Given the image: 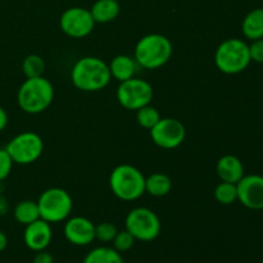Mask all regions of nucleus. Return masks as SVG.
I'll return each mask as SVG.
<instances>
[{
    "label": "nucleus",
    "instance_id": "f257e3e1",
    "mask_svg": "<svg viewBox=\"0 0 263 263\" xmlns=\"http://www.w3.org/2000/svg\"><path fill=\"white\" fill-rule=\"evenodd\" d=\"M110 79L109 66L98 57H84L71 69L72 84L85 92L100 91L108 86Z\"/></svg>",
    "mask_w": 263,
    "mask_h": 263
},
{
    "label": "nucleus",
    "instance_id": "f03ea898",
    "mask_svg": "<svg viewBox=\"0 0 263 263\" xmlns=\"http://www.w3.org/2000/svg\"><path fill=\"white\" fill-rule=\"evenodd\" d=\"M54 100V87L44 76L26 79L17 92V103L21 109L28 115H39L51 105Z\"/></svg>",
    "mask_w": 263,
    "mask_h": 263
},
{
    "label": "nucleus",
    "instance_id": "7ed1b4c3",
    "mask_svg": "<svg viewBox=\"0 0 263 263\" xmlns=\"http://www.w3.org/2000/svg\"><path fill=\"white\" fill-rule=\"evenodd\" d=\"M172 57V43L161 33H149L138 41L134 51L138 66L145 69H158Z\"/></svg>",
    "mask_w": 263,
    "mask_h": 263
},
{
    "label": "nucleus",
    "instance_id": "20e7f679",
    "mask_svg": "<svg viewBox=\"0 0 263 263\" xmlns=\"http://www.w3.org/2000/svg\"><path fill=\"white\" fill-rule=\"evenodd\" d=\"M109 187L118 199L133 202L145 193V176L131 164H120L110 172Z\"/></svg>",
    "mask_w": 263,
    "mask_h": 263
},
{
    "label": "nucleus",
    "instance_id": "39448f33",
    "mask_svg": "<svg viewBox=\"0 0 263 263\" xmlns=\"http://www.w3.org/2000/svg\"><path fill=\"white\" fill-rule=\"evenodd\" d=\"M249 45L240 39H228L217 46L215 64L225 74H238L246 71L251 64Z\"/></svg>",
    "mask_w": 263,
    "mask_h": 263
},
{
    "label": "nucleus",
    "instance_id": "423d86ee",
    "mask_svg": "<svg viewBox=\"0 0 263 263\" xmlns=\"http://www.w3.org/2000/svg\"><path fill=\"white\" fill-rule=\"evenodd\" d=\"M37 205L40 218L49 223H58L69 217L73 208V200L67 190L50 187L41 193Z\"/></svg>",
    "mask_w": 263,
    "mask_h": 263
},
{
    "label": "nucleus",
    "instance_id": "0eeeda50",
    "mask_svg": "<svg viewBox=\"0 0 263 263\" xmlns=\"http://www.w3.org/2000/svg\"><path fill=\"white\" fill-rule=\"evenodd\" d=\"M125 228L135 240L153 241L161 234V220L154 211L146 207H136L127 213Z\"/></svg>",
    "mask_w": 263,
    "mask_h": 263
},
{
    "label": "nucleus",
    "instance_id": "6e6552de",
    "mask_svg": "<svg viewBox=\"0 0 263 263\" xmlns=\"http://www.w3.org/2000/svg\"><path fill=\"white\" fill-rule=\"evenodd\" d=\"M14 163L31 164L37 161L44 152V141L39 134L25 131L15 135L5 146Z\"/></svg>",
    "mask_w": 263,
    "mask_h": 263
},
{
    "label": "nucleus",
    "instance_id": "1a4fd4ad",
    "mask_svg": "<svg viewBox=\"0 0 263 263\" xmlns=\"http://www.w3.org/2000/svg\"><path fill=\"white\" fill-rule=\"evenodd\" d=\"M153 95V86L148 81L138 77L120 82L116 91L118 103L128 110H138L151 104Z\"/></svg>",
    "mask_w": 263,
    "mask_h": 263
},
{
    "label": "nucleus",
    "instance_id": "9d476101",
    "mask_svg": "<svg viewBox=\"0 0 263 263\" xmlns=\"http://www.w3.org/2000/svg\"><path fill=\"white\" fill-rule=\"evenodd\" d=\"M61 30L67 36L82 39L90 35L95 27V21L90 9L82 7H72L64 10L59 18Z\"/></svg>",
    "mask_w": 263,
    "mask_h": 263
},
{
    "label": "nucleus",
    "instance_id": "9b49d317",
    "mask_svg": "<svg viewBox=\"0 0 263 263\" xmlns=\"http://www.w3.org/2000/svg\"><path fill=\"white\" fill-rule=\"evenodd\" d=\"M151 138L157 146L162 149H175L181 145L186 136V128L181 121L164 117L157 122L151 130Z\"/></svg>",
    "mask_w": 263,
    "mask_h": 263
},
{
    "label": "nucleus",
    "instance_id": "f8f14e48",
    "mask_svg": "<svg viewBox=\"0 0 263 263\" xmlns=\"http://www.w3.org/2000/svg\"><path fill=\"white\" fill-rule=\"evenodd\" d=\"M238 200L248 210H263V176L261 175H244L236 184Z\"/></svg>",
    "mask_w": 263,
    "mask_h": 263
},
{
    "label": "nucleus",
    "instance_id": "ddd939ff",
    "mask_svg": "<svg viewBox=\"0 0 263 263\" xmlns=\"http://www.w3.org/2000/svg\"><path fill=\"white\" fill-rule=\"evenodd\" d=\"M64 238L76 247H86L95 240V225L86 217L67 218L63 228Z\"/></svg>",
    "mask_w": 263,
    "mask_h": 263
},
{
    "label": "nucleus",
    "instance_id": "4468645a",
    "mask_svg": "<svg viewBox=\"0 0 263 263\" xmlns=\"http://www.w3.org/2000/svg\"><path fill=\"white\" fill-rule=\"evenodd\" d=\"M51 239H53V230L50 223L43 218H39L26 226L23 233V241L26 247L33 252L45 251L51 243Z\"/></svg>",
    "mask_w": 263,
    "mask_h": 263
},
{
    "label": "nucleus",
    "instance_id": "2eb2a0df",
    "mask_svg": "<svg viewBox=\"0 0 263 263\" xmlns=\"http://www.w3.org/2000/svg\"><path fill=\"white\" fill-rule=\"evenodd\" d=\"M218 177L221 181L231 182V184H238L244 176V166L243 162L233 154H226L221 157L216 166Z\"/></svg>",
    "mask_w": 263,
    "mask_h": 263
},
{
    "label": "nucleus",
    "instance_id": "dca6fc26",
    "mask_svg": "<svg viewBox=\"0 0 263 263\" xmlns=\"http://www.w3.org/2000/svg\"><path fill=\"white\" fill-rule=\"evenodd\" d=\"M108 66H109L112 79L117 80L118 82H122L135 77L138 63L133 57L120 54V55H116Z\"/></svg>",
    "mask_w": 263,
    "mask_h": 263
},
{
    "label": "nucleus",
    "instance_id": "f3484780",
    "mask_svg": "<svg viewBox=\"0 0 263 263\" xmlns=\"http://www.w3.org/2000/svg\"><path fill=\"white\" fill-rule=\"evenodd\" d=\"M121 12L117 0H97L90 8L95 23H109L118 17Z\"/></svg>",
    "mask_w": 263,
    "mask_h": 263
},
{
    "label": "nucleus",
    "instance_id": "a211bd4d",
    "mask_svg": "<svg viewBox=\"0 0 263 263\" xmlns=\"http://www.w3.org/2000/svg\"><path fill=\"white\" fill-rule=\"evenodd\" d=\"M241 31L251 41L263 37V8H256L244 17Z\"/></svg>",
    "mask_w": 263,
    "mask_h": 263
},
{
    "label": "nucleus",
    "instance_id": "6ab92c4d",
    "mask_svg": "<svg viewBox=\"0 0 263 263\" xmlns=\"http://www.w3.org/2000/svg\"><path fill=\"white\" fill-rule=\"evenodd\" d=\"M172 189V180L168 175L156 172L151 176L145 177V193L151 194L152 197L162 198L170 194Z\"/></svg>",
    "mask_w": 263,
    "mask_h": 263
},
{
    "label": "nucleus",
    "instance_id": "aec40b11",
    "mask_svg": "<svg viewBox=\"0 0 263 263\" xmlns=\"http://www.w3.org/2000/svg\"><path fill=\"white\" fill-rule=\"evenodd\" d=\"M13 217L18 223L25 226L39 220L40 212H39L37 202H33V200H22V202H20L13 210Z\"/></svg>",
    "mask_w": 263,
    "mask_h": 263
},
{
    "label": "nucleus",
    "instance_id": "412c9836",
    "mask_svg": "<svg viewBox=\"0 0 263 263\" xmlns=\"http://www.w3.org/2000/svg\"><path fill=\"white\" fill-rule=\"evenodd\" d=\"M82 263H123V258L115 248L98 247L86 254Z\"/></svg>",
    "mask_w": 263,
    "mask_h": 263
},
{
    "label": "nucleus",
    "instance_id": "4be33fe9",
    "mask_svg": "<svg viewBox=\"0 0 263 263\" xmlns=\"http://www.w3.org/2000/svg\"><path fill=\"white\" fill-rule=\"evenodd\" d=\"M22 71L25 73L26 79L43 76L44 71H45V62L37 54H30V55L23 59Z\"/></svg>",
    "mask_w": 263,
    "mask_h": 263
},
{
    "label": "nucleus",
    "instance_id": "5701e85b",
    "mask_svg": "<svg viewBox=\"0 0 263 263\" xmlns=\"http://www.w3.org/2000/svg\"><path fill=\"white\" fill-rule=\"evenodd\" d=\"M215 199L222 205L233 204L235 200H238V190H236V184L231 182L221 181L215 189Z\"/></svg>",
    "mask_w": 263,
    "mask_h": 263
},
{
    "label": "nucleus",
    "instance_id": "b1692460",
    "mask_svg": "<svg viewBox=\"0 0 263 263\" xmlns=\"http://www.w3.org/2000/svg\"><path fill=\"white\" fill-rule=\"evenodd\" d=\"M161 118L162 117L159 115L158 109L152 107L151 104L141 107L140 109L136 110V121H138L141 127L146 128V130H151L152 127H154Z\"/></svg>",
    "mask_w": 263,
    "mask_h": 263
},
{
    "label": "nucleus",
    "instance_id": "393cba45",
    "mask_svg": "<svg viewBox=\"0 0 263 263\" xmlns=\"http://www.w3.org/2000/svg\"><path fill=\"white\" fill-rule=\"evenodd\" d=\"M118 229L112 222H102L95 226V239L103 243H110L117 235Z\"/></svg>",
    "mask_w": 263,
    "mask_h": 263
},
{
    "label": "nucleus",
    "instance_id": "a878e982",
    "mask_svg": "<svg viewBox=\"0 0 263 263\" xmlns=\"http://www.w3.org/2000/svg\"><path fill=\"white\" fill-rule=\"evenodd\" d=\"M112 243L116 251L122 253V252H127L133 248L134 243H135V239H134V236L125 229V230L122 231H118Z\"/></svg>",
    "mask_w": 263,
    "mask_h": 263
},
{
    "label": "nucleus",
    "instance_id": "bb28decb",
    "mask_svg": "<svg viewBox=\"0 0 263 263\" xmlns=\"http://www.w3.org/2000/svg\"><path fill=\"white\" fill-rule=\"evenodd\" d=\"M13 159L10 158L9 153L5 148H0V182L4 181L10 175L13 168Z\"/></svg>",
    "mask_w": 263,
    "mask_h": 263
},
{
    "label": "nucleus",
    "instance_id": "cd10ccee",
    "mask_svg": "<svg viewBox=\"0 0 263 263\" xmlns=\"http://www.w3.org/2000/svg\"><path fill=\"white\" fill-rule=\"evenodd\" d=\"M249 54H251L252 62L263 63V37L252 41L249 45Z\"/></svg>",
    "mask_w": 263,
    "mask_h": 263
},
{
    "label": "nucleus",
    "instance_id": "c85d7f7f",
    "mask_svg": "<svg viewBox=\"0 0 263 263\" xmlns=\"http://www.w3.org/2000/svg\"><path fill=\"white\" fill-rule=\"evenodd\" d=\"M33 263H54V258L49 252L40 251L36 252V256L33 258Z\"/></svg>",
    "mask_w": 263,
    "mask_h": 263
},
{
    "label": "nucleus",
    "instance_id": "c756f323",
    "mask_svg": "<svg viewBox=\"0 0 263 263\" xmlns=\"http://www.w3.org/2000/svg\"><path fill=\"white\" fill-rule=\"evenodd\" d=\"M8 211H9V202L4 195L0 194V216L7 215Z\"/></svg>",
    "mask_w": 263,
    "mask_h": 263
},
{
    "label": "nucleus",
    "instance_id": "7c9ffc66",
    "mask_svg": "<svg viewBox=\"0 0 263 263\" xmlns=\"http://www.w3.org/2000/svg\"><path fill=\"white\" fill-rule=\"evenodd\" d=\"M8 125V115L3 107H0V133L7 127Z\"/></svg>",
    "mask_w": 263,
    "mask_h": 263
},
{
    "label": "nucleus",
    "instance_id": "2f4dec72",
    "mask_svg": "<svg viewBox=\"0 0 263 263\" xmlns=\"http://www.w3.org/2000/svg\"><path fill=\"white\" fill-rule=\"evenodd\" d=\"M8 247V238L3 231H0V253L5 251V248Z\"/></svg>",
    "mask_w": 263,
    "mask_h": 263
}]
</instances>
